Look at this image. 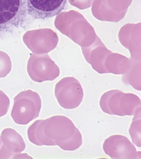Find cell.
Wrapping results in <instances>:
<instances>
[{"label": "cell", "mask_w": 141, "mask_h": 159, "mask_svg": "<svg viewBox=\"0 0 141 159\" xmlns=\"http://www.w3.org/2000/svg\"><path fill=\"white\" fill-rule=\"evenodd\" d=\"M29 141L37 146L58 145L63 150L73 151L82 144V135L67 117L57 115L36 120L28 131Z\"/></svg>", "instance_id": "1"}, {"label": "cell", "mask_w": 141, "mask_h": 159, "mask_svg": "<svg viewBox=\"0 0 141 159\" xmlns=\"http://www.w3.org/2000/svg\"><path fill=\"white\" fill-rule=\"evenodd\" d=\"M101 110L110 115L134 116L141 113V99L133 93L113 89L104 93L100 98Z\"/></svg>", "instance_id": "2"}, {"label": "cell", "mask_w": 141, "mask_h": 159, "mask_svg": "<svg viewBox=\"0 0 141 159\" xmlns=\"http://www.w3.org/2000/svg\"><path fill=\"white\" fill-rule=\"evenodd\" d=\"M42 100L37 92L23 91L14 98L11 116L16 124L26 125L39 116Z\"/></svg>", "instance_id": "3"}, {"label": "cell", "mask_w": 141, "mask_h": 159, "mask_svg": "<svg viewBox=\"0 0 141 159\" xmlns=\"http://www.w3.org/2000/svg\"><path fill=\"white\" fill-rule=\"evenodd\" d=\"M27 13L26 0H0V32L22 25Z\"/></svg>", "instance_id": "4"}, {"label": "cell", "mask_w": 141, "mask_h": 159, "mask_svg": "<svg viewBox=\"0 0 141 159\" xmlns=\"http://www.w3.org/2000/svg\"><path fill=\"white\" fill-rule=\"evenodd\" d=\"M55 95L58 102L64 109L77 107L84 97L83 90L80 82L74 78H63L57 83Z\"/></svg>", "instance_id": "5"}, {"label": "cell", "mask_w": 141, "mask_h": 159, "mask_svg": "<svg viewBox=\"0 0 141 159\" xmlns=\"http://www.w3.org/2000/svg\"><path fill=\"white\" fill-rule=\"evenodd\" d=\"M105 153L113 159H140L141 151H137L134 145L126 136L111 135L103 145Z\"/></svg>", "instance_id": "6"}, {"label": "cell", "mask_w": 141, "mask_h": 159, "mask_svg": "<svg viewBox=\"0 0 141 159\" xmlns=\"http://www.w3.org/2000/svg\"><path fill=\"white\" fill-rule=\"evenodd\" d=\"M67 0H26L28 13L34 19H45L59 14Z\"/></svg>", "instance_id": "7"}, {"label": "cell", "mask_w": 141, "mask_h": 159, "mask_svg": "<svg viewBox=\"0 0 141 159\" xmlns=\"http://www.w3.org/2000/svg\"><path fill=\"white\" fill-rule=\"evenodd\" d=\"M2 145L0 148V159H9L24 151L26 145L21 135L15 129L6 128L1 136Z\"/></svg>", "instance_id": "8"}, {"label": "cell", "mask_w": 141, "mask_h": 159, "mask_svg": "<svg viewBox=\"0 0 141 159\" xmlns=\"http://www.w3.org/2000/svg\"><path fill=\"white\" fill-rule=\"evenodd\" d=\"M141 113L134 116L130 127L129 133L132 142L138 147H141Z\"/></svg>", "instance_id": "9"}, {"label": "cell", "mask_w": 141, "mask_h": 159, "mask_svg": "<svg viewBox=\"0 0 141 159\" xmlns=\"http://www.w3.org/2000/svg\"><path fill=\"white\" fill-rule=\"evenodd\" d=\"M10 104L9 98L3 91L0 90V117L8 113Z\"/></svg>", "instance_id": "10"}, {"label": "cell", "mask_w": 141, "mask_h": 159, "mask_svg": "<svg viewBox=\"0 0 141 159\" xmlns=\"http://www.w3.org/2000/svg\"><path fill=\"white\" fill-rule=\"evenodd\" d=\"M1 145H2V141H1V138H0V148H1Z\"/></svg>", "instance_id": "11"}]
</instances>
